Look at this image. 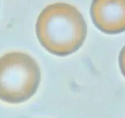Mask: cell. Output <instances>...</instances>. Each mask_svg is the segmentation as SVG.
Returning a JSON list of instances; mask_svg holds the SVG:
<instances>
[{
    "mask_svg": "<svg viewBox=\"0 0 125 118\" xmlns=\"http://www.w3.org/2000/svg\"><path fill=\"white\" fill-rule=\"evenodd\" d=\"M36 32L44 49L53 55L64 57L81 47L87 35V26L76 8L57 3L47 6L41 12Z\"/></svg>",
    "mask_w": 125,
    "mask_h": 118,
    "instance_id": "1",
    "label": "cell"
},
{
    "mask_svg": "<svg viewBox=\"0 0 125 118\" xmlns=\"http://www.w3.org/2000/svg\"><path fill=\"white\" fill-rule=\"evenodd\" d=\"M40 82V68L28 54L12 52L0 57L1 100L23 103L34 95Z\"/></svg>",
    "mask_w": 125,
    "mask_h": 118,
    "instance_id": "2",
    "label": "cell"
},
{
    "mask_svg": "<svg viewBox=\"0 0 125 118\" xmlns=\"http://www.w3.org/2000/svg\"><path fill=\"white\" fill-rule=\"evenodd\" d=\"M90 14L94 25L103 33L125 32V0H93Z\"/></svg>",
    "mask_w": 125,
    "mask_h": 118,
    "instance_id": "3",
    "label": "cell"
},
{
    "mask_svg": "<svg viewBox=\"0 0 125 118\" xmlns=\"http://www.w3.org/2000/svg\"><path fill=\"white\" fill-rule=\"evenodd\" d=\"M119 66L123 75L125 77V46L122 48L119 55Z\"/></svg>",
    "mask_w": 125,
    "mask_h": 118,
    "instance_id": "4",
    "label": "cell"
}]
</instances>
